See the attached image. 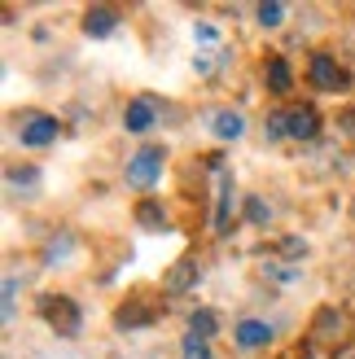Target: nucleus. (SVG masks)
Segmentation results:
<instances>
[{"mask_svg": "<svg viewBox=\"0 0 355 359\" xmlns=\"http://www.w3.org/2000/svg\"><path fill=\"white\" fill-rule=\"evenodd\" d=\"M40 316H44V325L58 333V337H75V333L83 329L79 302L66 298V294H44V298H40Z\"/></svg>", "mask_w": 355, "mask_h": 359, "instance_id": "1", "label": "nucleus"}, {"mask_svg": "<svg viewBox=\"0 0 355 359\" xmlns=\"http://www.w3.org/2000/svg\"><path fill=\"white\" fill-rule=\"evenodd\" d=\"M307 79H312V88H321V93H342V88L351 83V75L329 57V53H316V57L307 62Z\"/></svg>", "mask_w": 355, "mask_h": 359, "instance_id": "2", "label": "nucleus"}, {"mask_svg": "<svg viewBox=\"0 0 355 359\" xmlns=\"http://www.w3.org/2000/svg\"><path fill=\"white\" fill-rule=\"evenodd\" d=\"M158 175H163V149H158V145L132 154V163H128V184L132 189H154Z\"/></svg>", "mask_w": 355, "mask_h": 359, "instance_id": "3", "label": "nucleus"}, {"mask_svg": "<svg viewBox=\"0 0 355 359\" xmlns=\"http://www.w3.org/2000/svg\"><path fill=\"white\" fill-rule=\"evenodd\" d=\"M58 136H62V123L53 118V114H27L22 128H18V140H22V145H31V149H44V145H53Z\"/></svg>", "mask_w": 355, "mask_h": 359, "instance_id": "4", "label": "nucleus"}, {"mask_svg": "<svg viewBox=\"0 0 355 359\" xmlns=\"http://www.w3.org/2000/svg\"><path fill=\"white\" fill-rule=\"evenodd\" d=\"M83 31L93 35V40H105V35H114V31H119V9H110V5L88 9V13H83Z\"/></svg>", "mask_w": 355, "mask_h": 359, "instance_id": "5", "label": "nucleus"}, {"mask_svg": "<svg viewBox=\"0 0 355 359\" xmlns=\"http://www.w3.org/2000/svg\"><path fill=\"white\" fill-rule=\"evenodd\" d=\"M316 136H321V114L312 105L290 110V140H316Z\"/></svg>", "mask_w": 355, "mask_h": 359, "instance_id": "6", "label": "nucleus"}, {"mask_svg": "<svg viewBox=\"0 0 355 359\" xmlns=\"http://www.w3.org/2000/svg\"><path fill=\"white\" fill-rule=\"evenodd\" d=\"M233 337H237V346H241V351H259V346H268V342H272V325H263V320H241Z\"/></svg>", "mask_w": 355, "mask_h": 359, "instance_id": "7", "label": "nucleus"}, {"mask_svg": "<svg viewBox=\"0 0 355 359\" xmlns=\"http://www.w3.org/2000/svg\"><path fill=\"white\" fill-rule=\"evenodd\" d=\"M145 325H154V311L145 307V302H123V307L114 311V329H123V333L145 329Z\"/></svg>", "mask_w": 355, "mask_h": 359, "instance_id": "8", "label": "nucleus"}, {"mask_svg": "<svg viewBox=\"0 0 355 359\" xmlns=\"http://www.w3.org/2000/svg\"><path fill=\"white\" fill-rule=\"evenodd\" d=\"M123 128H128V132H149L154 128V101L149 97L128 101V110H123Z\"/></svg>", "mask_w": 355, "mask_h": 359, "instance_id": "9", "label": "nucleus"}, {"mask_svg": "<svg viewBox=\"0 0 355 359\" xmlns=\"http://www.w3.org/2000/svg\"><path fill=\"white\" fill-rule=\"evenodd\" d=\"M263 79H268V88L276 97H286L290 93V83H294V70L286 57H268V66H263Z\"/></svg>", "mask_w": 355, "mask_h": 359, "instance_id": "10", "label": "nucleus"}, {"mask_svg": "<svg viewBox=\"0 0 355 359\" xmlns=\"http://www.w3.org/2000/svg\"><path fill=\"white\" fill-rule=\"evenodd\" d=\"M193 280H198V259H193V255H185V259L175 263L171 272H167V294H185Z\"/></svg>", "mask_w": 355, "mask_h": 359, "instance_id": "11", "label": "nucleus"}, {"mask_svg": "<svg viewBox=\"0 0 355 359\" xmlns=\"http://www.w3.org/2000/svg\"><path fill=\"white\" fill-rule=\"evenodd\" d=\"M210 132H215L220 140H237L246 132V118L237 110H220V114H210Z\"/></svg>", "mask_w": 355, "mask_h": 359, "instance_id": "12", "label": "nucleus"}, {"mask_svg": "<svg viewBox=\"0 0 355 359\" xmlns=\"http://www.w3.org/2000/svg\"><path fill=\"white\" fill-rule=\"evenodd\" d=\"M136 224L145 228V232H163V228H167V210H163V202H140V206H136Z\"/></svg>", "mask_w": 355, "mask_h": 359, "instance_id": "13", "label": "nucleus"}, {"mask_svg": "<svg viewBox=\"0 0 355 359\" xmlns=\"http://www.w3.org/2000/svg\"><path fill=\"white\" fill-rule=\"evenodd\" d=\"M228 215H233V184L220 175V206H215V232H228Z\"/></svg>", "mask_w": 355, "mask_h": 359, "instance_id": "14", "label": "nucleus"}, {"mask_svg": "<svg viewBox=\"0 0 355 359\" xmlns=\"http://www.w3.org/2000/svg\"><path fill=\"white\" fill-rule=\"evenodd\" d=\"M215 329H220L215 311H193V316H189V333H193V337H210Z\"/></svg>", "mask_w": 355, "mask_h": 359, "instance_id": "15", "label": "nucleus"}, {"mask_svg": "<svg viewBox=\"0 0 355 359\" xmlns=\"http://www.w3.org/2000/svg\"><path fill=\"white\" fill-rule=\"evenodd\" d=\"M263 132H268L272 140H290V110H276V114H268V123H263Z\"/></svg>", "mask_w": 355, "mask_h": 359, "instance_id": "16", "label": "nucleus"}, {"mask_svg": "<svg viewBox=\"0 0 355 359\" xmlns=\"http://www.w3.org/2000/svg\"><path fill=\"white\" fill-rule=\"evenodd\" d=\"M9 184L35 193V189H40V175H35V167H13V171H9Z\"/></svg>", "mask_w": 355, "mask_h": 359, "instance_id": "17", "label": "nucleus"}, {"mask_svg": "<svg viewBox=\"0 0 355 359\" xmlns=\"http://www.w3.org/2000/svg\"><path fill=\"white\" fill-rule=\"evenodd\" d=\"M246 219H250V224H268L272 219V210H268V202H263V197H246Z\"/></svg>", "mask_w": 355, "mask_h": 359, "instance_id": "18", "label": "nucleus"}, {"mask_svg": "<svg viewBox=\"0 0 355 359\" xmlns=\"http://www.w3.org/2000/svg\"><path fill=\"white\" fill-rule=\"evenodd\" d=\"M255 18H259V27H281L286 22V5H259Z\"/></svg>", "mask_w": 355, "mask_h": 359, "instance_id": "19", "label": "nucleus"}, {"mask_svg": "<svg viewBox=\"0 0 355 359\" xmlns=\"http://www.w3.org/2000/svg\"><path fill=\"white\" fill-rule=\"evenodd\" d=\"M18 316V276H5V325Z\"/></svg>", "mask_w": 355, "mask_h": 359, "instance_id": "20", "label": "nucleus"}, {"mask_svg": "<svg viewBox=\"0 0 355 359\" xmlns=\"http://www.w3.org/2000/svg\"><path fill=\"white\" fill-rule=\"evenodd\" d=\"M185 359H210V346H206V337H185Z\"/></svg>", "mask_w": 355, "mask_h": 359, "instance_id": "21", "label": "nucleus"}, {"mask_svg": "<svg viewBox=\"0 0 355 359\" xmlns=\"http://www.w3.org/2000/svg\"><path fill=\"white\" fill-rule=\"evenodd\" d=\"M70 255V237H53V245L44 250V263H58V259H66Z\"/></svg>", "mask_w": 355, "mask_h": 359, "instance_id": "22", "label": "nucleus"}, {"mask_svg": "<svg viewBox=\"0 0 355 359\" xmlns=\"http://www.w3.org/2000/svg\"><path fill=\"white\" fill-rule=\"evenodd\" d=\"M281 255H286V259H298V255H307V245L298 241V237H286V245H281Z\"/></svg>", "mask_w": 355, "mask_h": 359, "instance_id": "23", "label": "nucleus"}, {"mask_svg": "<svg viewBox=\"0 0 355 359\" xmlns=\"http://www.w3.org/2000/svg\"><path fill=\"white\" fill-rule=\"evenodd\" d=\"M193 35H198V40H202V44H215V40H220V31H215V27H210V22H202V27H198V31H193Z\"/></svg>", "mask_w": 355, "mask_h": 359, "instance_id": "24", "label": "nucleus"}, {"mask_svg": "<svg viewBox=\"0 0 355 359\" xmlns=\"http://www.w3.org/2000/svg\"><path fill=\"white\" fill-rule=\"evenodd\" d=\"M342 128H347V132L355 136V110H347V118H342Z\"/></svg>", "mask_w": 355, "mask_h": 359, "instance_id": "25", "label": "nucleus"}]
</instances>
